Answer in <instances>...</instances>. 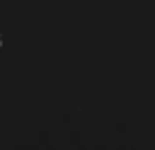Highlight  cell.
<instances>
[{
	"label": "cell",
	"instance_id": "cell-1",
	"mask_svg": "<svg viewBox=\"0 0 155 150\" xmlns=\"http://www.w3.org/2000/svg\"><path fill=\"white\" fill-rule=\"evenodd\" d=\"M0 48H2V36H0Z\"/></svg>",
	"mask_w": 155,
	"mask_h": 150
}]
</instances>
